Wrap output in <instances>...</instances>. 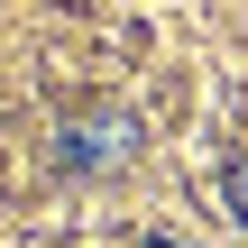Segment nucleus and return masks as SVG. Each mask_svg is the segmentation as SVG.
<instances>
[{
    "label": "nucleus",
    "instance_id": "obj_1",
    "mask_svg": "<svg viewBox=\"0 0 248 248\" xmlns=\"http://www.w3.org/2000/svg\"><path fill=\"white\" fill-rule=\"evenodd\" d=\"M221 202H230V221L248 230V147L230 156V166H221Z\"/></svg>",
    "mask_w": 248,
    "mask_h": 248
},
{
    "label": "nucleus",
    "instance_id": "obj_2",
    "mask_svg": "<svg viewBox=\"0 0 248 248\" xmlns=\"http://www.w3.org/2000/svg\"><path fill=\"white\" fill-rule=\"evenodd\" d=\"M138 248H202V239H184V230H156V239H138Z\"/></svg>",
    "mask_w": 248,
    "mask_h": 248
}]
</instances>
